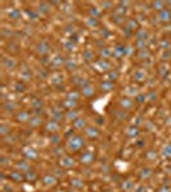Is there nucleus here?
<instances>
[{"mask_svg":"<svg viewBox=\"0 0 171 192\" xmlns=\"http://www.w3.org/2000/svg\"><path fill=\"white\" fill-rule=\"evenodd\" d=\"M85 145V141L81 136H74L72 138H70L68 141V149L74 151H79L80 149H82Z\"/></svg>","mask_w":171,"mask_h":192,"instance_id":"obj_1","label":"nucleus"},{"mask_svg":"<svg viewBox=\"0 0 171 192\" xmlns=\"http://www.w3.org/2000/svg\"><path fill=\"white\" fill-rule=\"evenodd\" d=\"M94 159H95L94 154H93L91 151H86V152H84L82 156H81V163L82 164H91V163L94 161Z\"/></svg>","mask_w":171,"mask_h":192,"instance_id":"obj_2","label":"nucleus"},{"mask_svg":"<svg viewBox=\"0 0 171 192\" xmlns=\"http://www.w3.org/2000/svg\"><path fill=\"white\" fill-rule=\"evenodd\" d=\"M160 21L162 22H170L171 21V12L167 9H163L160 12Z\"/></svg>","mask_w":171,"mask_h":192,"instance_id":"obj_3","label":"nucleus"},{"mask_svg":"<svg viewBox=\"0 0 171 192\" xmlns=\"http://www.w3.org/2000/svg\"><path fill=\"white\" fill-rule=\"evenodd\" d=\"M86 133L89 134L90 138H97L99 136V131H98V128H95V127H88L86 128Z\"/></svg>","mask_w":171,"mask_h":192,"instance_id":"obj_4","label":"nucleus"},{"mask_svg":"<svg viewBox=\"0 0 171 192\" xmlns=\"http://www.w3.org/2000/svg\"><path fill=\"white\" fill-rule=\"evenodd\" d=\"M23 154L27 156L28 159H35V158H38V152L35 151L34 149H31V147H26L25 151H23Z\"/></svg>","mask_w":171,"mask_h":192,"instance_id":"obj_5","label":"nucleus"},{"mask_svg":"<svg viewBox=\"0 0 171 192\" xmlns=\"http://www.w3.org/2000/svg\"><path fill=\"white\" fill-rule=\"evenodd\" d=\"M61 165L65 167V168H70V167L74 165V160L71 158H68V156H63L61 159Z\"/></svg>","mask_w":171,"mask_h":192,"instance_id":"obj_6","label":"nucleus"},{"mask_svg":"<svg viewBox=\"0 0 171 192\" xmlns=\"http://www.w3.org/2000/svg\"><path fill=\"white\" fill-rule=\"evenodd\" d=\"M120 104H121V106H122V108L127 109V108H130V106L133 105V101L130 100V99H121Z\"/></svg>","mask_w":171,"mask_h":192,"instance_id":"obj_7","label":"nucleus"},{"mask_svg":"<svg viewBox=\"0 0 171 192\" xmlns=\"http://www.w3.org/2000/svg\"><path fill=\"white\" fill-rule=\"evenodd\" d=\"M82 94H84L85 96L93 95V94H94V87H93V86H85V87L82 88Z\"/></svg>","mask_w":171,"mask_h":192,"instance_id":"obj_8","label":"nucleus"},{"mask_svg":"<svg viewBox=\"0 0 171 192\" xmlns=\"http://www.w3.org/2000/svg\"><path fill=\"white\" fill-rule=\"evenodd\" d=\"M162 154L166 156V158H171V144H167L165 147H163Z\"/></svg>","mask_w":171,"mask_h":192,"instance_id":"obj_9","label":"nucleus"},{"mask_svg":"<svg viewBox=\"0 0 171 192\" xmlns=\"http://www.w3.org/2000/svg\"><path fill=\"white\" fill-rule=\"evenodd\" d=\"M28 117H30V114H28L27 111H22V114L19 113L17 118H18V119H23V122H26V120H28Z\"/></svg>","mask_w":171,"mask_h":192,"instance_id":"obj_10","label":"nucleus"},{"mask_svg":"<svg viewBox=\"0 0 171 192\" xmlns=\"http://www.w3.org/2000/svg\"><path fill=\"white\" fill-rule=\"evenodd\" d=\"M44 181H45V183H46V184H55V179L53 178V177H50V175L45 177Z\"/></svg>","mask_w":171,"mask_h":192,"instance_id":"obj_11","label":"nucleus"},{"mask_svg":"<svg viewBox=\"0 0 171 192\" xmlns=\"http://www.w3.org/2000/svg\"><path fill=\"white\" fill-rule=\"evenodd\" d=\"M31 124H32V126H35V127H36V126H39V124H41V120H40V118H39V117H35V118H32V119H31Z\"/></svg>","mask_w":171,"mask_h":192,"instance_id":"obj_12","label":"nucleus"},{"mask_svg":"<svg viewBox=\"0 0 171 192\" xmlns=\"http://www.w3.org/2000/svg\"><path fill=\"white\" fill-rule=\"evenodd\" d=\"M161 192H170V188H165V187H163V188H161Z\"/></svg>","mask_w":171,"mask_h":192,"instance_id":"obj_13","label":"nucleus"}]
</instances>
